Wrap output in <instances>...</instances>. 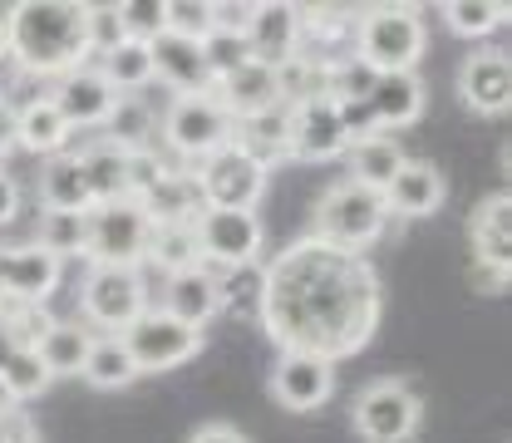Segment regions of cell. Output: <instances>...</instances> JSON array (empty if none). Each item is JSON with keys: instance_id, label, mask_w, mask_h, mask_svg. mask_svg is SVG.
I'll list each match as a JSON object with an SVG mask.
<instances>
[{"instance_id": "cell-1", "label": "cell", "mask_w": 512, "mask_h": 443, "mask_svg": "<svg viewBox=\"0 0 512 443\" xmlns=\"http://www.w3.org/2000/svg\"><path fill=\"white\" fill-rule=\"evenodd\" d=\"M256 316L281 350L340 360L370 340L380 320V281L360 252L306 237L266 266V296Z\"/></svg>"}, {"instance_id": "cell-2", "label": "cell", "mask_w": 512, "mask_h": 443, "mask_svg": "<svg viewBox=\"0 0 512 443\" xmlns=\"http://www.w3.org/2000/svg\"><path fill=\"white\" fill-rule=\"evenodd\" d=\"M10 55L20 60L25 74H69L89 60L84 45V5L69 0H25L5 20Z\"/></svg>"}, {"instance_id": "cell-3", "label": "cell", "mask_w": 512, "mask_h": 443, "mask_svg": "<svg viewBox=\"0 0 512 443\" xmlns=\"http://www.w3.org/2000/svg\"><path fill=\"white\" fill-rule=\"evenodd\" d=\"M424 20L414 5H375L355 25V55L380 74H409L424 55Z\"/></svg>"}, {"instance_id": "cell-4", "label": "cell", "mask_w": 512, "mask_h": 443, "mask_svg": "<svg viewBox=\"0 0 512 443\" xmlns=\"http://www.w3.org/2000/svg\"><path fill=\"white\" fill-rule=\"evenodd\" d=\"M384 222H389L384 197L360 183H335L316 202V242H330L340 252H360V247L380 242Z\"/></svg>"}, {"instance_id": "cell-5", "label": "cell", "mask_w": 512, "mask_h": 443, "mask_svg": "<svg viewBox=\"0 0 512 443\" xmlns=\"http://www.w3.org/2000/svg\"><path fill=\"white\" fill-rule=\"evenodd\" d=\"M89 222V242H84V256L94 266H138L143 252H148V212L133 202V197H119V202H99L84 212Z\"/></svg>"}, {"instance_id": "cell-6", "label": "cell", "mask_w": 512, "mask_h": 443, "mask_svg": "<svg viewBox=\"0 0 512 443\" xmlns=\"http://www.w3.org/2000/svg\"><path fill=\"white\" fill-rule=\"evenodd\" d=\"M79 306L94 325H104L109 335H124L133 320L148 311V286L138 266H89L84 286H79Z\"/></svg>"}, {"instance_id": "cell-7", "label": "cell", "mask_w": 512, "mask_h": 443, "mask_svg": "<svg viewBox=\"0 0 512 443\" xmlns=\"http://www.w3.org/2000/svg\"><path fill=\"white\" fill-rule=\"evenodd\" d=\"M350 419H355L360 439L404 443V439H414V429H419V419H424V404H419V394H414L409 384L375 380V384H365V389L355 394Z\"/></svg>"}, {"instance_id": "cell-8", "label": "cell", "mask_w": 512, "mask_h": 443, "mask_svg": "<svg viewBox=\"0 0 512 443\" xmlns=\"http://www.w3.org/2000/svg\"><path fill=\"white\" fill-rule=\"evenodd\" d=\"M232 124H237V119L222 109V99H217L212 89H207V94H178L173 109L163 114L168 143H173L183 158H197V163L232 143Z\"/></svg>"}, {"instance_id": "cell-9", "label": "cell", "mask_w": 512, "mask_h": 443, "mask_svg": "<svg viewBox=\"0 0 512 443\" xmlns=\"http://www.w3.org/2000/svg\"><path fill=\"white\" fill-rule=\"evenodd\" d=\"M119 340H124L128 360L138 365V375L143 370H173V365H183L202 350V330L173 320L168 311H143Z\"/></svg>"}, {"instance_id": "cell-10", "label": "cell", "mask_w": 512, "mask_h": 443, "mask_svg": "<svg viewBox=\"0 0 512 443\" xmlns=\"http://www.w3.org/2000/svg\"><path fill=\"white\" fill-rule=\"evenodd\" d=\"M192 183L202 192V207H232V212H256L261 192H266V173L256 168L247 153H237L232 143L217 148L212 158H202L192 168Z\"/></svg>"}, {"instance_id": "cell-11", "label": "cell", "mask_w": 512, "mask_h": 443, "mask_svg": "<svg viewBox=\"0 0 512 443\" xmlns=\"http://www.w3.org/2000/svg\"><path fill=\"white\" fill-rule=\"evenodd\" d=\"M192 232H197L202 261H217V271H222V266L256 261V252H261V222H256V212L202 207V212L192 217Z\"/></svg>"}, {"instance_id": "cell-12", "label": "cell", "mask_w": 512, "mask_h": 443, "mask_svg": "<svg viewBox=\"0 0 512 443\" xmlns=\"http://www.w3.org/2000/svg\"><path fill=\"white\" fill-rule=\"evenodd\" d=\"M335 389V360L311 355V350H281L276 355V370H271V394L281 409L291 414H311L330 399Z\"/></svg>"}, {"instance_id": "cell-13", "label": "cell", "mask_w": 512, "mask_h": 443, "mask_svg": "<svg viewBox=\"0 0 512 443\" xmlns=\"http://www.w3.org/2000/svg\"><path fill=\"white\" fill-rule=\"evenodd\" d=\"M50 104L60 109V119L69 128H104L109 114H114V104H119V94L104 84V74L94 64H79V69L60 74Z\"/></svg>"}, {"instance_id": "cell-14", "label": "cell", "mask_w": 512, "mask_h": 443, "mask_svg": "<svg viewBox=\"0 0 512 443\" xmlns=\"http://www.w3.org/2000/svg\"><path fill=\"white\" fill-rule=\"evenodd\" d=\"M345 148H350V138H345L335 99H306L291 109V158L325 163V158H340Z\"/></svg>"}, {"instance_id": "cell-15", "label": "cell", "mask_w": 512, "mask_h": 443, "mask_svg": "<svg viewBox=\"0 0 512 443\" xmlns=\"http://www.w3.org/2000/svg\"><path fill=\"white\" fill-rule=\"evenodd\" d=\"M306 15L296 10V5H281V0H266V5H256L252 25H247V50H252L256 64H286L301 55V35H306V25H301Z\"/></svg>"}, {"instance_id": "cell-16", "label": "cell", "mask_w": 512, "mask_h": 443, "mask_svg": "<svg viewBox=\"0 0 512 443\" xmlns=\"http://www.w3.org/2000/svg\"><path fill=\"white\" fill-rule=\"evenodd\" d=\"M0 286H5L10 301L40 306V301L60 286V256H50L40 242L5 247V252H0Z\"/></svg>"}, {"instance_id": "cell-17", "label": "cell", "mask_w": 512, "mask_h": 443, "mask_svg": "<svg viewBox=\"0 0 512 443\" xmlns=\"http://www.w3.org/2000/svg\"><path fill=\"white\" fill-rule=\"evenodd\" d=\"M232 148L247 153L261 173H271L276 163L291 158V109L276 104V109H261L232 124Z\"/></svg>"}, {"instance_id": "cell-18", "label": "cell", "mask_w": 512, "mask_h": 443, "mask_svg": "<svg viewBox=\"0 0 512 443\" xmlns=\"http://www.w3.org/2000/svg\"><path fill=\"white\" fill-rule=\"evenodd\" d=\"M458 94L473 114H503L512 99V60L503 50H483L463 64L458 74Z\"/></svg>"}, {"instance_id": "cell-19", "label": "cell", "mask_w": 512, "mask_h": 443, "mask_svg": "<svg viewBox=\"0 0 512 443\" xmlns=\"http://www.w3.org/2000/svg\"><path fill=\"white\" fill-rule=\"evenodd\" d=\"M380 197H384V212H394V217H434L444 207V173L434 163L404 158V168L394 173V183Z\"/></svg>"}, {"instance_id": "cell-20", "label": "cell", "mask_w": 512, "mask_h": 443, "mask_svg": "<svg viewBox=\"0 0 512 443\" xmlns=\"http://www.w3.org/2000/svg\"><path fill=\"white\" fill-rule=\"evenodd\" d=\"M153 79H163L173 94H207V64H202V45L197 40H178V35H158L153 45Z\"/></svg>"}, {"instance_id": "cell-21", "label": "cell", "mask_w": 512, "mask_h": 443, "mask_svg": "<svg viewBox=\"0 0 512 443\" xmlns=\"http://www.w3.org/2000/svg\"><path fill=\"white\" fill-rule=\"evenodd\" d=\"M212 94L222 99V109L232 119H247V114H261V109H276V69L271 64H256L247 60L242 69H232L227 79L212 84Z\"/></svg>"}, {"instance_id": "cell-22", "label": "cell", "mask_w": 512, "mask_h": 443, "mask_svg": "<svg viewBox=\"0 0 512 443\" xmlns=\"http://www.w3.org/2000/svg\"><path fill=\"white\" fill-rule=\"evenodd\" d=\"M163 311L173 320H183L192 330H202L207 320L222 316V301H217V286H212V271H178L163 281Z\"/></svg>"}, {"instance_id": "cell-23", "label": "cell", "mask_w": 512, "mask_h": 443, "mask_svg": "<svg viewBox=\"0 0 512 443\" xmlns=\"http://www.w3.org/2000/svg\"><path fill=\"white\" fill-rule=\"evenodd\" d=\"M473 252L483 266H508L512 261V197L493 192L473 207Z\"/></svg>"}, {"instance_id": "cell-24", "label": "cell", "mask_w": 512, "mask_h": 443, "mask_svg": "<svg viewBox=\"0 0 512 443\" xmlns=\"http://www.w3.org/2000/svg\"><path fill=\"white\" fill-rule=\"evenodd\" d=\"M370 114L380 119V128H399V124H414L424 114V84L419 74H380L375 89H370Z\"/></svg>"}, {"instance_id": "cell-25", "label": "cell", "mask_w": 512, "mask_h": 443, "mask_svg": "<svg viewBox=\"0 0 512 443\" xmlns=\"http://www.w3.org/2000/svg\"><path fill=\"white\" fill-rule=\"evenodd\" d=\"M89 345H94V335H89L84 325L50 320L30 350L40 355V365H45V370H50V380H55V375H79V370H84V355H89Z\"/></svg>"}, {"instance_id": "cell-26", "label": "cell", "mask_w": 512, "mask_h": 443, "mask_svg": "<svg viewBox=\"0 0 512 443\" xmlns=\"http://www.w3.org/2000/svg\"><path fill=\"white\" fill-rule=\"evenodd\" d=\"M399 168H404V148H399L389 133L350 143V183H360V188H370V192H384L394 183Z\"/></svg>"}, {"instance_id": "cell-27", "label": "cell", "mask_w": 512, "mask_h": 443, "mask_svg": "<svg viewBox=\"0 0 512 443\" xmlns=\"http://www.w3.org/2000/svg\"><path fill=\"white\" fill-rule=\"evenodd\" d=\"M40 192H45V212H89L94 207L89 183H84V168H79V153H55L45 163Z\"/></svg>"}, {"instance_id": "cell-28", "label": "cell", "mask_w": 512, "mask_h": 443, "mask_svg": "<svg viewBox=\"0 0 512 443\" xmlns=\"http://www.w3.org/2000/svg\"><path fill=\"white\" fill-rule=\"evenodd\" d=\"M143 261L163 266L168 276H178V271H197V266H202V247H197L192 222H153Z\"/></svg>"}, {"instance_id": "cell-29", "label": "cell", "mask_w": 512, "mask_h": 443, "mask_svg": "<svg viewBox=\"0 0 512 443\" xmlns=\"http://www.w3.org/2000/svg\"><path fill=\"white\" fill-rule=\"evenodd\" d=\"M15 143H20V148H30V153H45V158L64 153V143H69V124L60 119V109L50 104V94H45V99H35V104H25V109L15 114Z\"/></svg>"}, {"instance_id": "cell-30", "label": "cell", "mask_w": 512, "mask_h": 443, "mask_svg": "<svg viewBox=\"0 0 512 443\" xmlns=\"http://www.w3.org/2000/svg\"><path fill=\"white\" fill-rule=\"evenodd\" d=\"M133 202L148 212V222H192L202 212V192L192 183V173H168L158 188H148Z\"/></svg>"}, {"instance_id": "cell-31", "label": "cell", "mask_w": 512, "mask_h": 443, "mask_svg": "<svg viewBox=\"0 0 512 443\" xmlns=\"http://www.w3.org/2000/svg\"><path fill=\"white\" fill-rule=\"evenodd\" d=\"M217 286V301H222V316H256L261 311V296H266V266L242 261V266H222L212 276Z\"/></svg>"}, {"instance_id": "cell-32", "label": "cell", "mask_w": 512, "mask_h": 443, "mask_svg": "<svg viewBox=\"0 0 512 443\" xmlns=\"http://www.w3.org/2000/svg\"><path fill=\"white\" fill-rule=\"evenodd\" d=\"M124 148H114L109 138L104 143H94L89 153H79V168H84V183H89V197H94V207L99 202H119L128 197V168H124Z\"/></svg>"}, {"instance_id": "cell-33", "label": "cell", "mask_w": 512, "mask_h": 443, "mask_svg": "<svg viewBox=\"0 0 512 443\" xmlns=\"http://www.w3.org/2000/svg\"><path fill=\"white\" fill-rule=\"evenodd\" d=\"M84 380L94 384V389H124V384L138 380V365L128 360L124 340L119 335H99L94 345H89V355H84V370H79Z\"/></svg>"}, {"instance_id": "cell-34", "label": "cell", "mask_w": 512, "mask_h": 443, "mask_svg": "<svg viewBox=\"0 0 512 443\" xmlns=\"http://www.w3.org/2000/svg\"><path fill=\"white\" fill-rule=\"evenodd\" d=\"M94 69L104 74V84H109L114 94H133V89H148V84H153V50L138 45V40H124L119 50H109Z\"/></svg>"}, {"instance_id": "cell-35", "label": "cell", "mask_w": 512, "mask_h": 443, "mask_svg": "<svg viewBox=\"0 0 512 443\" xmlns=\"http://www.w3.org/2000/svg\"><path fill=\"white\" fill-rule=\"evenodd\" d=\"M153 133H158V114L148 104H133V99H119L109 124H104V138L114 148H153Z\"/></svg>"}, {"instance_id": "cell-36", "label": "cell", "mask_w": 512, "mask_h": 443, "mask_svg": "<svg viewBox=\"0 0 512 443\" xmlns=\"http://www.w3.org/2000/svg\"><path fill=\"white\" fill-rule=\"evenodd\" d=\"M0 380H5V389H10V399L20 404V399H35V394H45L50 370L40 365V355H35L30 345H15V350L5 355V365H0Z\"/></svg>"}, {"instance_id": "cell-37", "label": "cell", "mask_w": 512, "mask_h": 443, "mask_svg": "<svg viewBox=\"0 0 512 443\" xmlns=\"http://www.w3.org/2000/svg\"><path fill=\"white\" fill-rule=\"evenodd\" d=\"M84 242H89V222H84V212H45V222H40V247L50 256H79L84 252Z\"/></svg>"}, {"instance_id": "cell-38", "label": "cell", "mask_w": 512, "mask_h": 443, "mask_svg": "<svg viewBox=\"0 0 512 443\" xmlns=\"http://www.w3.org/2000/svg\"><path fill=\"white\" fill-rule=\"evenodd\" d=\"M503 5H488V0H448L444 5V20L453 35H463V40H478V35H493L498 25H503Z\"/></svg>"}, {"instance_id": "cell-39", "label": "cell", "mask_w": 512, "mask_h": 443, "mask_svg": "<svg viewBox=\"0 0 512 443\" xmlns=\"http://www.w3.org/2000/svg\"><path fill=\"white\" fill-rule=\"evenodd\" d=\"M124 35V20H119V5H84V45H89V60H104L109 50H119Z\"/></svg>"}, {"instance_id": "cell-40", "label": "cell", "mask_w": 512, "mask_h": 443, "mask_svg": "<svg viewBox=\"0 0 512 443\" xmlns=\"http://www.w3.org/2000/svg\"><path fill=\"white\" fill-rule=\"evenodd\" d=\"M119 20H124V35L138 45H153L158 35H168V5L163 0H124Z\"/></svg>"}, {"instance_id": "cell-41", "label": "cell", "mask_w": 512, "mask_h": 443, "mask_svg": "<svg viewBox=\"0 0 512 443\" xmlns=\"http://www.w3.org/2000/svg\"><path fill=\"white\" fill-rule=\"evenodd\" d=\"M247 60H252L247 35H222V30H212V35L202 40V64H207V79H212V84L227 79L232 69H242Z\"/></svg>"}, {"instance_id": "cell-42", "label": "cell", "mask_w": 512, "mask_h": 443, "mask_svg": "<svg viewBox=\"0 0 512 443\" xmlns=\"http://www.w3.org/2000/svg\"><path fill=\"white\" fill-rule=\"evenodd\" d=\"M168 35L202 45L212 35V0H173L168 5Z\"/></svg>"}, {"instance_id": "cell-43", "label": "cell", "mask_w": 512, "mask_h": 443, "mask_svg": "<svg viewBox=\"0 0 512 443\" xmlns=\"http://www.w3.org/2000/svg\"><path fill=\"white\" fill-rule=\"evenodd\" d=\"M124 168H128V197H143V192L158 188V183L173 173V168H168V158H163L158 148H128Z\"/></svg>"}, {"instance_id": "cell-44", "label": "cell", "mask_w": 512, "mask_h": 443, "mask_svg": "<svg viewBox=\"0 0 512 443\" xmlns=\"http://www.w3.org/2000/svg\"><path fill=\"white\" fill-rule=\"evenodd\" d=\"M252 15L256 5L247 0H212V30H222V35H247Z\"/></svg>"}, {"instance_id": "cell-45", "label": "cell", "mask_w": 512, "mask_h": 443, "mask_svg": "<svg viewBox=\"0 0 512 443\" xmlns=\"http://www.w3.org/2000/svg\"><path fill=\"white\" fill-rule=\"evenodd\" d=\"M473 286L478 291H508V266H473Z\"/></svg>"}, {"instance_id": "cell-46", "label": "cell", "mask_w": 512, "mask_h": 443, "mask_svg": "<svg viewBox=\"0 0 512 443\" xmlns=\"http://www.w3.org/2000/svg\"><path fill=\"white\" fill-rule=\"evenodd\" d=\"M188 443H247L237 429H227V424H207V429H197Z\"/></svg>"}, {"instance_id": "cell-47", "label": "cell", "mask_w": 512, "mask_h": 443, "mask_svg": "<svg viewBox=\"0 0 512 443\" xmlns=\"http://www.w3.org/2000/svg\"><path fill=\"white\" fill-rule=\"evenodd\" d=\"M15 207H20V188H15V183H10V178L0 173V227H5V222L15 217Z\"/></svg>"}, {"instance_id": "cell-48", "label": "cell", "mask_w": 512, "mask_h": 443, "mask_svg": "<svg viewBox=\"0 0 512 443\" xmlns=\"http://www.w3.org/2000/svg\"><path fill=\"white\" fill-rule=\"evenodd\" d=\"M15 148V109L0 99V153H10Z\"/></svg>"}, {"instance_id": "cell-49", "label": "cell", "mask_w": 512, "mask_h": 443, "mask_svg": "<svg viewBox=\"0 0 512 443\" xmlns=\"http://www.w3.org/2000/svg\"><path fill=\"white\" fill-rule=\"evenodd\" d=\"M10 409H15V399H10V389H5V380H0V419H5Z\"/></svg>"}, {"instance_id": "cell-50", "label": "cell", "mask_w": 512, "mask_h": 443, "mask_svg": "<svg viewBox=\"0 0 512 443\" xmlns=\"http://www.w3.org/2000/svg\"><path fill=\"white\" fill-rule=\"evenodd\" d=\"M5 20H10V15H0V60L10 55V35H5Z\"/></svg>"}, {"instance_id": "cell-51", "label": "cell", "mask_w": 512, "mask_h": 443, "mask_svg": "<svg viewBox=\"0 0 512 443\" xmlns=\"http://www.w3.org/2000/svg\"><path fill=\"white\" fill-rule=\"evenodd\" d=\"M5 301H10V296H5V286H0V311H5Z\"/></svg>"}]
</instances>
